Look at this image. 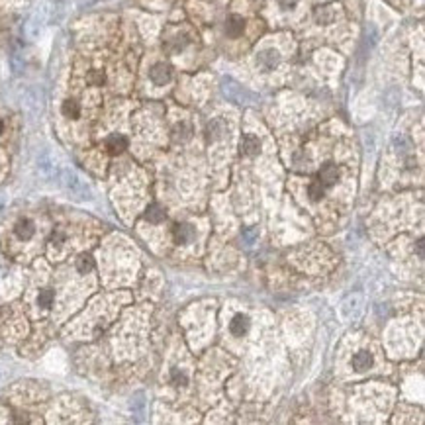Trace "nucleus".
I'll return each mask as SVG.
<instances>
[{
    "mask_svg": "<svg viewBox=\"0 0 425 425\" xmlns=\"http://www.w3.org/2000/svg\"><path fill=\"white\" fill-rule=\"evenodd\" d=\"M149 75H151V81L155 85H167L171 81V77H173V71L165 63H157L155 67L149 71Z\"/></svg>",
    "mask_w": 425,
    "mask_h": 425,
    "instance_id": "obj_1",
    "label": "nucleus"
},
{
    "mask_svg": "<svg viewBox=\"0 0 425 425\" xmlns=\"http://www.w3.org/2000/svg\"><path fill=\"white\" fill-rule=\"evenodd\" d=\"M106 149H108V153H112V155H120L124 149H128V139L120 134L110 135V137L106 139Z\"/></svg>",
    "mask_w": 425,
    "mask_h": 425,
    "instance_id": "obj_2",
    "label": "nucleus"
},
{
    "mask_svg": "<svg viewBox=\"0 0 425 425\" xmlns=\"http://www.w3.org/2000/svg\"><path fill=\"white\" fill-rule=\"evenodd\" d=\"M229 331L235 337H243L249 331V317L243 313H237L229 323Z\"/></svg>",
    "mask_w": 425,
    "mask_h": 425,
    "instance_id": "obj_3",
    "label": "nucleus"
},
{
    "mask_svg": "<svg viewBox=\"0 0 425 425\" xmlns=\"http://www.w3.org/2000/svg\"><path fill=\"white\" fill-rule=\"evenodd\" d=\"M337 179H339V171H337L335 165L327 163V165H323V167H321V171H319V182H321L323 186H331V184H335Z\"/></svg>",
    "mask_w": 425,
    "mask_h": 425,
    "instance_id": "obj_4",
    "label": "nucleus"
},
{
    "mask_svg": "<svg viewBox=\"0 0 425 425\" xmlns=\"http://www.w3.org/2000/svg\"><path fill=\"white\" fill-rule=\"evenodd\" d=\"M243 28H245V22L241 16H229L225 22V34L229 38H239L243 34Z\"/></svg>",
    "mask_w": 425,
    "mask_h": 425,
    "instance_id": "obj_5",
    "label": "nucleus"
},
{
    "mask_svg": "<svg viewBox=\"0 0 425 425\" xmlns=\"http://www.w3.org/2000/svg\"><path fill=\"white\" fill-rule=\"evenodd\" d=\"M173 235H175L177 243H190L194 237V229L188 224H177L173 229Z\"/></svg>",
    "mask_w": 425,
    "mask_h": 425,
    "instance_id": "obj_6",
    "label": "nucleus"
},
{
    "mask_svg": "<svg viewBox=\"0 0 425 425\" xmlns=\"http://www.w3.org/2000/svg\"><path fill=\"white\" fill-rule=\"evenodd\" d=\"M259 151H261V143H259V139L255 135H245L241 139V153L243 155L255 157L259 155Z\"/></svg>",
    "mask_w": 425,
    "mask_h": 425,
    "instance_id": "obj_7",
    "label": "nucleus"
},
{
    "mask_svg": "<svg viewBox=\"0 0 425 425\" xmlns=\"http://www.w3.org/2000/svg\"><path fill=\"white\" fill-rule=\"evenodd\" d=\"M372 362H374V358L370 353H366V351H360L357 353L355 357H353V366H355V370H368L370 366H372Z\"/></svg>",
    "mask_w": 425,
    "mask_h": 425,
    "instance_id": "obj_8",
    "label": "nucleus"
},
{
    "mask_svg": "<svg viewBox=\"0 0 425 425\" xmlns=\"http://www.w3.org/2000/svg\"><path fill=\"white\" fill-rule=\"evenodd\" d=\"M165 218H167V214H165V210L159 204H151L147 208V212H145V220L151 222V224H161Z\"/></svg>",
    "mask_w": 425,
    "mask_h": 425,
    "instance_id": "obj_9",
    "label": "nucleus"
},
{
    "mask_svg": "<svg viewBox=\"0 0 425 425\" xmlns=\"http://www.w3.org/2000/svg\"><path fill=\"white\" fill-rule=\"evenodd\" d=\"M34 224L30 222V220H20L18 224H16V235L20 237V239H30L32 235H34Z\"/></svg>",
    "mask_w": 425,
    "mask_h": 425,
    "instance_id": "obj_10",
    "label": "nucleus"
},
{
    "mask_svg": "<svg viewBox=\"0 0 425 425\" xmlns=\"http://www.w3.org/2000/svg\"><path fill=\"white\" fill-rule=\"evenodd\" d=\"M77 269L79 272H83V274H87L90 270L94 269V259L90 257L89 253H85V255H81L79 259H77Z\"/></svg>",
    "mask_w": 425,
    "mask_h": 425,
    "instance_id": "obj_11",
    "label": "nucleus"
},
{
    "mask_svg": "<svg viewBox=\"0 0 425 425\" xmlns=\"http://www.w3.org/2000/svg\"><path fill=\"white\" fill-rule=\"evenodd\" d=\"M261 63L267 69H272L276 63H278V53L274 49H267L263 55H261Z\"/></svg>",
    "mask_w": 425,
    "mask_h": 425,
    "instance_id": "obj_12",
    "label": "nucleus"
},
{
    "mask_svg": "<svg viewBox=\"0 0 425 425\" xmlns=\"http://www.w3.org/2000/svg\"><path fill=\"white\" fill-rule=\"evenodd\" d=\"M63 114H65L67 118H79L81 106H79L75 100H65V102H63Z\"/></svg>",
    "mask_w": 425,
    "mask_h": 425,
    "instance_id": "obj_13",
    "label": "nucleus"
},
{
    "mask_svg": "<svg viewBox=\"0 0 425 425\" xmlns=\"http://www.w3.org/2000/svg\"><path fill=\"white\" fill-rule=\"evenodd\" d=\"M323 192H325V186H323L319 180H317V182H312V184H310V188H308V194H310V198H312L313 202L321 200Z\"/></svg>",
    "mask_w": 425,
    "mask_h": 425,
    "instance_id": "obj_14",
    "label": "nucleus"
},
{
    "mask_svg": "<svg viewBox=\"0 0 425 425\" xmlns=\"http://www.w3.org/2000/svg\"><path fill=\"white\" fill-rule=\"evenodd\" d=\"M104 81H106V75H104L102 71H90L89 73L90 85H94V87H102V85H104Z\"/></svg>",
    "mask_w": 425,
    "mask_h": 425,
    "instance_id": "obj_15",
    "label": "nucleus"
},
{
    "mask_svg": "<svg viewBox=\"0 0 425 425\" xmlns=\"http://www.w3.org/2000/svg\"><path fill=\"white\" fill-rule=\"evenodd\" d=\"M38 302H40V306L49 308V306L53 304V290H49V288L42 290V292H40V298H38Z\"/></svg>",
    "mask_w": 425,
    "mask_h": 425,
    "instance_id": "obj_16",
    "label": "nucleus"
},
{
    "mask_svg": "<svg viewBox=\"0 0 425 425\" xmlns=\"http://www.w3.org/2000/svg\"><path fill=\"white\" fill-rule=\"evenodd\" d=\"M220 132H222V122H212V124L208 126V130H206L208 139H218V137L222 135Z\"/></svg>",
    "mask_w": 425,
    "mask_h": 425,
    "instance_id": "obj_17",
    "label": "nucleus"
},
{
    "mask_svg": "<svg viewBox=\"0 0 425 425\" xmlns=\"http://www.w3.org/2000/svg\"><path fill=\"white\" fill-rule=\"evenodd\" d=\"M315 18L319 24H327L331 22V8H317L315 12Z\"/></svg>",
    "mask_w": 425,
    "mask_h": 425,
    "instance_id": "obj_18",
    "label": "nucleus"
},
{
    "mask_svg": "<svg viewBox=\"0 0 425 425\" xmlns=\"http://www.w3.org/2000/svg\"><path fill=\"white\" fill-rule=\"evenodd\" d=\"M188 137H190V130H188L184 124H180V126L175 128V139H177V141H184V139H188Z\"/></svg>",
    "mask_w": 425,
    "mask_h": 425,
    "instance_id": "obj_19",
    "label": "nucleus"
},
{
    "mask_svg": "<svg viewBox=\"0 0 425 425\" xmlns=\"http://www.w3.org/2000/svg\"><path fill=\"white\" fill-rule=\"evenodd\" d=\"M173 382H175V386H186L188 378H186V374H182V372H179V370L175 368V370H173Z\"/></svg>",
    "mask_w": 425,
    "mask_h": 425,
    "instance_id": "obj_20",
    "label": "nucleus"
},
{
    "mask_svg": "<svg viewBox=\"0 0 425 425\" xmlns=\"http://www.w3.org/2000/svg\"><path fill=\"white\" fill-rule=\"evenodd\" d=\"M296 2H298V0H278V4H280L282 8H292Z\"/></svg>",
    "mask_w": 425,
    "mask_h": 425,
    "instance_id": "obj_21",
    "label": "nucleus"
},
{
    "mask_svg": "<svg viewBox=\"0 0 425 425\" xmlns=\"http://www.w3.org/2000/svg\"><path fill=\"white\" fill-rule=\"evenodd\" d=\"M417 255H419V257H423V241H419V243H417Z\"/></svg>",
    "mask_w": 425,
    "mask_h": 425,
    "instance_id": "obj_22",
    "label": "nucleus"
},
{
    "mask_svg": "<svg viewBox=\"0 0 425 425\" xmlns=\"http://www.w3.org/2000/svg\"><path fill=\"white\" fill-rule=\"evenodd\" d=\"M2 132H4V122L0 120V135H2Z\"/></svg>",
    "mask_w": 425,
    "mask_h": 425,
    "instance_id": "obj_23",
    "label": "nucleus"
}]
</instances>
